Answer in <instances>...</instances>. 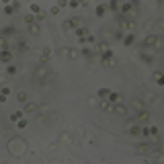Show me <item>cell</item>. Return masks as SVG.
Wrapping results in <instances>:
<instances>
[{
  "instance_id": "1",
  "label": "cell",
  "mask_w": 164,
  "mask_h": 164,
  "mask_svg": "<svg viewBox=\"0 0 164 164\" xmlns=\"http://www.w3.org/2000/svg\"><path fill=\"white\" fill-rule=\"evenodd\" d=\"M6 148H8L10 156H15V158H21V156L27 152V142L23 138H10L8 144H6Z\"/></svg>"
},
{
  "instance_id": "2",
  "label": "cell",
  "mask_w": 164,
  "mask_h": 164,
  "mask_svg": "<svg viewBox=\"0 0 164 164\" xmlns=\"http://www.w3.org/2000/svg\"><path fill=\"white\" fill-rule=\"evenodd\" d=\"M115 19H117V23H119V29L127 31V33H134L135 31V21L131 19L129 15H123V12H115Z\"/></svg>"
},
{
  "instance_id": "3",
  "label": "cell",
  "mask_w": 164,
  "mask_h": 164,
  "mask_svg": "<svg viewBox=\"0 0 164 164\" xmlns=\"http://www.w3.org/2000/svg\"><path fill=\"white\" fill-rule=\"evenodd\" d=\"M139 47H142V49H146V47H160V37L156 33L146 35L144 39L139 41Z\"/></svg>"
},
{
  "instance_id": "4",
  "label": "cell",
  "mask_w": 164,
  "mask_h": 164,
  "mask_svg": "<svg viewBox=\"0 0 164 164\" xmlns=\"http://www.w3.org/2000/svg\"><path fill=\"white\" fill-rule=\"evenodd\" d=\"M47 78H49V68H47V66H37V68L33 70V80L45 82Z\"/></svg>"
},
{
  "instance_id": "5",
  "label": "cell",
  "mask_w": 164,
  "mask_h": 164,
  "mask_svg": "<svg viewBox=\"0 0 164 164\" xmlns=\"http://www.w3.org/2000/svg\"><path fill=\"white\" fill-rule=\"evenodd\" d=\"M150 117H152V115H150L146 109H142V111H138V113L134 115V121H135V123H139V125H148L150 123Z\"/></svg>"
},
{
  "instance_id": "6",
  "label": "cell",
  "mask_w": 164,
  "mask_h": 164,
  "mask_svg": "<svg viewBox=\"0 0 164 164\" xmlns=\"http://www.w3.org/2000/svg\"><path fill=\"white\" fill-rule=\"evenodd\" d=\"M76 27H80V19H78V16H72V19L64 21V25H62V29H64V31H74Z\"/></svg>"
},
{
  "instance_id": "7",
  "label": "cell",
  "mask_w": 164,
  "mask_h": 164,
  "mask_svg": "<svg viewBox=\"0 0 164 164\" xmlns=\"http://www.w3.org/2000/svg\"><path fill=\"white\" fill-rule=\"evenodd\" d=\"M113 113H115V115H119V117H125V115L129 113V107H127V105H123V103L119 101V103H115V105H113Z\"/></svg>"
},
{
  "instance_id": "8",
  "label": "cell",
  "mask_w": 164,
  "mask_h": 164,
  "mask_svg": "<svg viewBox=\"0 0 164 164\" xmlns=\"http://www.w3.org/2000/svg\"><path fill=\"white\" fill-rule=\"evenodd\" d=\"M119 12H123V15H131V16H134L135 12H138V10H135V6L131 4V2H121Z\"/></svg>"
},
{
  "instance_id": "9",
  "label": "cell",
  "mask_w": 164,
  "mask_h": 164,
  "mask_svg": "<svg viewBox=\"0 0 164 164\" xmlns=\"http://www.w3.org/2000/svg\"><path fill=\"white\" fill-rule=\"evenodd\" d=\"M64 54H66V58H68V60H72V62H74V60H78L80 55H82L78 47H66V51H64Z\"/></svg>"
},
{
  "instance_id": "10",
  "label": "cell",
  "mask_w": 164,
  "mask_h": 164,
  "mask_svg": "<svg viewBox=\"0 0 164 164\" xmlns=\"http://www.w3.org/2000/svg\"><path fill=\"white\" fill-rule=\"evenodd\" d=\"M92 49H95V54H103V51H107V49H109V41L99 39V41L95 43V47H92Z\"/></svg>"
},
{
  "instance_id": "11",
  "label": "cell",
  "mask_w": 164,
  "mask_h": 164,
  "mask_svg": "<svg viewBox=\"0 0 164 164\" xmlns=\"http://www.w3.org/2000/svg\"><path fill=\"white\" fill-rule=\"evenodd\" d=\"M135 152H138V154H150V152H152V146H150L148 142H142V144L135 146Z\"/></svg>"
},
{
  "instance_id": "12",
  "label": "cell",
  "mask_w": 164,
  "mask_h": 164,
  "mask_svg": "<svg viewBox=\"0 0 164 164\" xmlns=\"http://www.w3.org/2000/svg\"><path fill=\"white\" fill-rule=\"evenodd\" d=\"M25 111L27 115H33V113H37V111H39V107H37V103H33V101H27L25 103Z\"/></svg>"
},
{
  "instance_id": "13",
  "label": "cell",
  "mask_w": 164,
  "mask_h": 164,
  "mask_svg": "<svg viewBox=\"0 0 164 164\" xmlns=\"http://www.w3.org/2000/svg\"><path fill=\"white\" fill-rule=\"evenodd\" d=\"M127 134H129L131 138L142 135V127H139V123H135V121H134V125H129V127H127Z\"/></svg>"
},
{
  "instance_id": "14",
  "label": "cell",
  "mask_w": 164,
  "mask_h": 164,
  "mask_svg": "<svg viewBox=\"0 0 164 164\" xmlns=\"http://www.w3.org/2000/svg\"><path fill=\"white\" fill-rule=\"evenodd\" d=\"M74 33H76V37H78V39H84V37L90 33V31H88V27L80 25V27H76V29H74Z\"/></svg>"
},
{
  "instance_id": "15",
  "label": "cell",
  "mask_w": 164,
  "mask_h": 164,
  "mask_svg": "<svg viewBox=\"0 0 164 164\" xmlns=\"http://www.w3.org/2000/svg\"><path fill=\"white\" fill-rule=\"evenodd\" d=\"M58 142H60L62 146H70V144H72V135H70L68 131H64V134H60V138H58Z\"/></svg>"
},
{
  "instance_id": "16",
  "label": "cell",
  "mask_w": 164,
  "mask_h": 164,
  "mask_svg": "<svg viewBox=\"0 0 164 164\" xmlns=\"http://www.w3.org/2000/svg\"><path fill=\"white\" fill-rule=\"evenodd\" d=\"M101 109L105 111V113H113V103L107 99H101Z\"/></svg>"
},
{
  "instance_id": "17",
  "label": "cell",
  "mask_w": 164,
  "mask_h": 164,
  "mask_svg": "<svg viewBox=\"0 0 164 164\" xmlns=\"http://www.w3.org/2000/svg\"><path fill=\"white\" fill-rule=\"evenodd\" d=\"M152 80H154V82H156L158 86H164V74L160 72V70H156L154 74H152Z\"/></svg>"
},
{
  "instance_id": "18",
  "label": "cell",
  "mask_w": 164,
  "mask_h": 164,
  "mask_svg": "<svg viewBox=\"0 0 164 164\" xmlns=\"http://www.w3.org/2000/svg\"><path fill=\"white\" fill-rule=\"evenodd\" d=\"M51 55H54V51H51L49 47H43V51H41V64H45V62L49 60Z\"/></svg>"
},
{
  "instance_id": "19",
  "label": "cell",
  "mask_w": 164,
  "mask_h": 164,
  "mask_svg": "<svg viewBox=\"0 0 164 164\" xmlns=\"http://www.w3.org/2000/svg\"><path fill=\"white\" fill-rule=\"evenodd\" d=\"M0 60L4 62V64H10V60H12V54H10L8 49H2V51H0Z\"/></svg>"
},
{
  "instance_id": "20",
  "label": "cell",
  "mask_w": 164,
  "mask_h": 164,
  "mask_svg": "<svg viewBox=\"0 0 164 164\" xmlns=\"http://www.w3.org/2000/svg\"><path fill=\"white\" fill-rule=\"evenodd\" d=\"M134 43H135V35H134V33H125L123 45H127V47H129V45H134Z\"/></svg>"
},
{
  "instance_id": "21",
  "label": "cell",
  "mask_w": 164,
  "mask_h": 164,
  "mask_svg": "<svg viewBox=\"0 0 164 164\" xmlns=\"http://www.w3.org/2000/svg\"><path fill=\"white\" fill-rule=\"evenodd\" d=\"M27 27H29V33H31V35H39V33H41L39 23H31V25H27Z\"/></svg>"
},
{
  "instance_id": "22",
  "label": "cell",
  "mask_w": 164,
  "mask_h": 164,
  "mask_svg": "<svg viewBox=\"0 0 164 164\" xmlns=\"http://www.w3.org/2000/svg\"><path fill=\"white\" fill-rule=\"evenodd\" d=\"M27 49H29V45H27L23 39H19V41H16V51H19V54H25Z\"/></svg>"
},
{
  "instance_id": "23",
  "label": "cell",
  "mask_w": 164,
  "mask_h": 164,
  "mask_svg": "<svg viewBox=\"0 0 164 164\" xmlns=\"http://www.w3.org/2000/svg\"><path fill=\"white\" fill-rule=\"evenodd\" d=\"M131 109H135V111H142L144 109V101H139V99H134L131 101V105H129Z\"/></svg>"
},
{
  "instance_id": "24",
  "label": "cell",
  "mask_w": 164,
  "mask_h": 164,
  "mask_svg": "<svg viewBox=\"0 0 164 164\" xmlns=\"http://www.w3.org/2000/svg\"><path fill=\"white\" fill-rule=\"evenodd\" d=\"M16 101H19V103H23V105H25L27 101H29V95H27L25 90H19V92H16Z\"/></svg>"
},
{
  "instance_id": "25",
  "label": "cell",
  "mask_w": 164,
  "mask_h": 164,
  "mask_svg": "<svg viewBox=\"0 0 164 164\" xmlns=\"http://www.w3.org/2000/svg\"><path fill=\"white\" fill-rule=\"evenodd\" d=\"M25 111H15V113H10V121H19V119H23L25 117Z\"/></svg>"
},
{
  "instance_id": "26",
  "label": "cell",
  "mask_w": 164,
  "mask_h": 164,
  "mask_svg": "<svg viewBox=\"0 0 164 164\" xmlns=\"http://www.w3.org/2000/svg\"><path fill=\"white\" fill-rule=\"evenodd\" d=\"M107 8H109L107 4H99V6L95 8V15H96V16H103L105 12H107Z\"/></svg>"
},
{
  "instance_id": "27",
  "label": "cell",
  "mask_w": 164,
  "mask_h": 164,
  "mask_svg": "<svg viewBox=\"0 0 164 164\" xmlns=\"http://www.w3.org/2000/svg\"><path fill=\"white\" fill-rule=\"evenodd\" d=\"M139 58H142V62H146V64H152V62H154V58L150 54H146V51H139Z\"/></svg>"
},
{
  "instance_id": "28",
  "label": "cell",
  "mask_w": 164,
  "mask_h": 164,
  "mask_svg": "<svg viewBox=\"0 0 164 164\" xmlns=\"http://www.w3.org/2000/svg\"><path fill=\"white\" fill-rule=\"evenodd\" d=\"M107 6H109V8L111 10H113V12H119V0H109V4H107Z\"/></svg>"
},
{
  "instance_id": "29",
  "label": "cell",
  "mask_w": 164,
  "mask_h": 164,
  "mask_svg": "<svg viewBox=\"0 0 164 164\" xmlns=\"http://www.w3.org/2000/svg\"><path fill=\"white\" fill-rule=\"evenodd\" d=\"M92 47H86V45H82V47H80V54L84 55V58H90V55H92Z\"/></svg>"
},
{
  "instance_id": "30",
  "label": "cell",
  "mask_w": 164,
  "mask_h": 164,
  "mask_svg": "<svg viewBox=\"0 0 164 164\" xmlns=\"http://www.w3.org/2000/svg\"><path fill=\"white\" fill-rule=\"evenodd\" d=\"M107 101H111V103H119V101H121V95H119V92H113V90H111V95H109V99H107Z\"/></svg>"
},
{
  "instance_id": "31",
  "label": "cell",
  "mask_w": 164,
  "mask_h": 164,
  "mask_svg": "<svg viewBox=\"0 0 164 164\" xmlns=\"http://www.w3.org/2000/svg\"><path fill=\"white\" fill-rule=\"evenodd\" d=\"M25 23H27V25H31V23H37V15H35V12L25 15Z\"/></svg>"
},
{
  "instance_id": "32",
  "label": "cell",
  "mask_w": 164,
  "mask_h": 164,
  "mask_svg": "<svg viewBox=\"0 0 164 164\" xmlns=\"http://www.w3.org/2000/svg\"><path fill=\"white\" fill-rule=\"evenodd\" d=\"M2 35H4V37H10V35H16V29H15V27H4V29H2Z\"/></svg>"
},
{
  "instance_id": "33",
  "label": "cell",
  "mask_w": 164,
  "mask_h": 164,
  "mask_svg": "<svg viewBox=\"0 0 164 164\" xmlns=\"http://www.w3.org/2000/svg\"><path fill=\"white\" fill-rule=\"evenodd\" d=\"M101 33H103V35H101V39H105V41H109L111 37H113V39H115V33H111V31H107V29H103V31H101Z\"/></svg>"
},
{
  "instance_id": "34",
  "label": "cell",
  "mask_w": 164,
  "mask_h": 164,
  "mask_svg": "<svg viewBox=\"0 0 164 164\" xmlns=\"http://www.w3.org/2000/svg\"><path fill=\"white\" fill-rule=\"evenodd\" d=\"M96 95H99V99H109L111 90L109 88H99V92H96Z\"/></svg>"
},
{
  "instance_id": "35",
  "label": "cell",
  "mask_w": 164,
  "mask_h": 164,
  "mask_svg": "<svg viewBox=\"0 0 164 164\" xmlns=\"http://www.w3.org/2000/svg\"><path fill=\"white\" fill-rule=\"evenodd\" d=\"M29 12H35V15H37V12H41V6L37 4V2H31V6H29Z\"/></svg>"
},
{
  "instance_id": "36",
  "label": "cell",
  "mask_w": 164,
  "mask_h": 164,
  "mask_svg": "<svg viewBox=\"0 0 164 164\" xmlns=\"http://www.w3.org/2000/svg\"><path fill=\"white\" fill-rule=\"evenodd\" d=\"M86 43H88V45H95L96 43V35L88 33V35H86Z\"/></svg>"
},
{
  "instance_id": "37",
  "label": "cell",
  "mask_w": 164,
  "mask_h": 164,
  "mask_svg": "<svg viewBox=\"0 0 164 164\" xmlns=\"http://www.w3.org/2000/svg\"><path fill=\"white\" fill-rule=\"evenodd\" d=\"M45 19H47V10L41 8V12H37V23H39V21H45Z\"/></svg>"
},
{
  "instance_id": "38",
  "label": "cell",
  "mask_w": 164,
  "mask_h": 164,
  "mask_svg": "<svg viewBox=\"0 0 164 164\" xmlns=\"http://www.w3.org/2000/svg\"><path fill=\"white\" fill-rule=\"evenodd\" d=\"M123 37H125V31H123V29L115 31V39H117V41H123Z\"/></svg>"
},
{
  "instance_id": "39",
  "label": "cell",
  "mask_w": 164,
  "mask_h": 164,
  "mask_svg": "<svg viewBox=\"0 0 164 164\" xmlns=\"http://www.w3.org/2000/svg\"><path fill=\"white\" fill-rule=\"evenodd\" d=\"M27 123H29V121H27L25 117H23V119H19V121H16V125H19V129H25V127H27Z\"/></svg>"
},
{
  "instance_id": "40",
  "label": "cell",
  "mask_w": 164,
  "mask_h": 164,
  "mask_svg": "<svg viewBox=\"0 0 164 164\" xmlns=\"http://www.w3.org/2000/svg\"><path fill=\"white\" fill-rule=\"evenodd\" d=\"M0 49H8V41H6L4 35H2V39H0Z\"/></svg>"
},
{
  "instance_id": "41",
  "label": "cell",
  "mask_w": 164,
  "mask_h": 164,
  "mask_svg": "<svg viewBox=\"0 0 164 164\" xmlns=\"http://www.w3.org/2000/svg\"><path fill=\"white\" fill-rule=\"evenodd\" d=\"M6 74H8V76H15L16 74V68H15V66H6Z\"/></svg>"
},
{
  "instance_id": "42",
  "label": "cell",
  "mask_w": 164,
  "mask_h": 164,
  "mask_svg": "<svg viewBox=\"0 0 164 164\" xmlns=\"http://www.w3.org/2000/svg\"><path fill=\"white\" fill-rule=\"evenodd\" d=\"M158 127H156V125H152V127H150V135H152V138H158Z\"/></svg>"
},
{
  "instance_id": "43",
  "label": "cell",
  "mask_w": 164,
  "mask_h": 164,
  "mask_svg": "<svg viewBox=\"0 0 164 164\" xmlns=\"http://www.w3.org/2000/svg\"><path fill=\"white\" fill-rule=\"evenodd\" d=\"M55 4L60 6V8H66V6H70V0H58Z\"/></svg>"
},
{
  "instance_id": "44",
  "label": "cell",
  "mask_w": 164,
  "mask_h": 164,
  "mask_svg": "<svg viewBox=\"0 0 164 164\" xmlns=\"http://www.w3.org/2000/svg\"><path fill=\"white\" fill-rule=\"evenodd\" d=\"M12 12H15V6H12V4L8 6V4H6L4 6V15H12Z\"/></svg>"
},
{
  "instance_id": "45",
  "label": "cell",
  "mask_w": 164,
  "mask_h": 164,
  "mask_svg": "<svg viewBox=\"0 0 164 164\" xmlns=\"http://www.w3.org/2000/svg\"><path fill=\"white\" fill-rule=\"evenodd\" d=\"M60 10H62V8H60L58 4H55V6H51V10H49V12H51V15L55 16V15H60Z\"/></svg>"
},
{
  "instance_id": "46",
  "label": "cell",
  "mask_w": 164,
  "mask_h": 164,
  "mask_svg": "<svg viewBox=\"0 0 164 164\" xmlns=\"http://www.w3.org/2000/svg\"><path fill=\"white\" fill-rule=\"evenodd\" d=\"M78 6H80L78 0H70V8H78Z\"/></svg>"
},
{
  "instance_id": "47",
  "label": "cell",
  "mask_w": 164,
  "mask_h": 164,
  "mask_svg": "<svg viewBox=\"0 0 164 164\" xmlns=\"http://www.w3.org/2000/svg\"><path fill=\"white\" fill-rule=\"evenodd\" d=\"M2 95H4V96L10 95V88H8V86H2Z\"/></svg>"
},
{
  "instance_id": "48",
  "label": "cell",
  "mask_w": 164,
  "mask_h": 164,
  "mask_svg": "<svg viewBox=\"0 0 164 164\" xmlns=\"http://www.w3.org/2000/svg\"><path fill=\"white\" fill-rule=\"evenodd\" d=\"M12 6H15V10H19L21 8V2H19V0H12Z\"/></svg>"
},
{
  "instance_id": "49",
  "label": "cell",
  "mask_w": 164,
  "mask_h": 164,
  "mask_svg": "<svg viewBox=\"0 0 164 164\" xmlns=\"http://www.w3.org/2000/svg\"><path fill=\"white\" fill-rule=\"evenodd\" d=\"M80 2V6H88V0H78Z\"/></svg>"
},
{
  "instance_id": "50",
  "label": "cell",
  "mask_w": 164,
  "mask_h": 164,
  "mask_svg": "<svg viewBox=\"0 0 164 164\" xmlns=\"http://www.w3.org/2000/svg\"><path fill=\"white\" fill-rule=\"evenodd\" d=\"M129 2H131L134 6H138V4H139V0H129Z\"/></svg>"
},
{
  "instance_id": "51",
  "label": "cell",
  "mask_w": 164,
  "mask_h": 164,
  "mask_svg": "<svg viewBox=\"0 0 164 164\" xmlns=\"http://www.w3.org/2000/svg\"><path fill=\"white\" fill-rule=\"evenodd\" d=\"M2 2H4V4H10V2H12V0H2Z\"/></svg>"
},
{
  "instance_id": "52",
  "label": "cell",
  "mask_w": 164,
  "mask_h": 164,
  "mask_svg": "<svg viewBox=\"0 0 164 164\" xmlns=\"http://www.w3.org/2000/svg\"><path fill=\"white\" fill-rule=\"evenodd\" d=\"M160 4H162V6H164V0H160Z\"/></svg>"
}]
</instances>
